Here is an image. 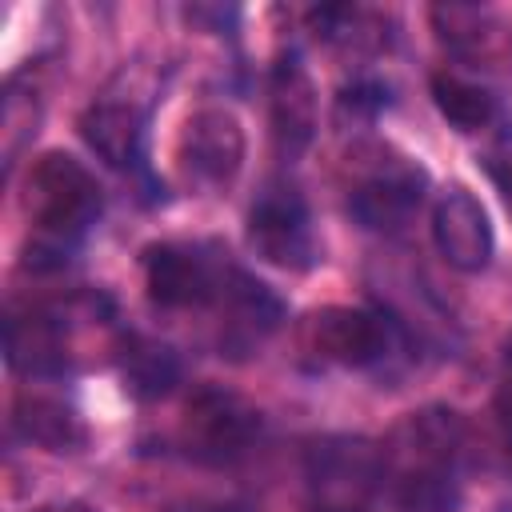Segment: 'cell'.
I'll return each instance as SVG.
<instances>
[{
    "mask_svg": "<svg viewBox=\"0 0 512 512\" xmlns=\"http://www.w3.org/2000/svg\"><path fill=\"white\" fill-rule=\"evenodd\" d=\"M464 444L468 432L452 408H424L400 420L388 444H380L396 512H456Z\"/></svg>",
    "mask_w": 512,
    "mask_h": 512,
    "instance_id": "cell-1",
    "label": "cell"
},
{
    "mask_svg": "<svg viewBox=\"0 0 512 512\" xmlns=\"http://www.w3.org/2000/svg\"><path fill=\"white\" fill-rule=\"evenodd\" d=\"M24 208L36 228V256H64L100 220L104 196L96 176L68 152H44L28 168Z\"/></svg>",
    "mask_w": 512,
    "mask_h": 512,
    "instance_id": "cell-2",
    "label": "cell"
},
{
    "mask_svg": "<svg viewBox=\"0 0 512 512\" xmlns=\"http://www.w3.org/2000/svg\"><path fill=\"white\" fill-rule=\"evenodd\" d=\"M316 512H376L388 496L384 448L364 436H324L304 456Z\"/></svg>",
    "mask_w": 512,
    "mask_h": 512,
    "instance_id": "cell-3",
    "label": "cell"
},
{
    "mask_svg": "<svg viewBox=\"0 0 512 512\" xmlns=\"http://www.w3.org/2000/svg\"><path fill=\"white\" fill-rule=\"evenodd\" d=\"M260 428H264V416H260L256 404H248L232 388L204 384L184 404V416H180V448L196 464L220 468V464H232V460L248 456L252 444L260 440Z\"/></svg>",
    "mask_w": 512,
    "mask_h": 512,
    "instance_id": "cell-4",
    "label": "cell"
},
{
    "mask_svg": "<svg viewBox=\"0 0 512 512\" xmlns=\"http://www.w3.org/2000/svg\"><path fill=\"white\" fill-rule=\"evenodd\" d=\"M400 324L380 308H324L308 320V352L336 368H380L400 352Z\"/></svg>",
    "mask_w": 512,
    "mask_h": 512,
    "instance_id": "cell-5",
    "label": "cell"
},
{
    "mask_svg": "<svg viewBox=\"0 0 512 512\" xmlns=\"http://www.w3.org/2000/svg\"><path fill=\"white\" fill-rule=\"evenodd\" d=\"M248 244L256 248L260 260L276 268L308 272L316 264V236H312V216H308L304 196L288 184H268L252 200Z\"/></svg>",
    "mask_w": 512,
    "mask_h": 512,
    "instance_id": "cell-6",
    "label": "cell"
},
{
    "mask_svg": "<svg viewBox=\"0 0 512 512\" xmlns=\"http://www.w3.org/2000/svg\"><path fill=\"white\" fill-rule=\"evenodd\" d=\"M228 260L220 264L200 244H152L144 252V284L160 308H200L216 304L228 280Z\"/></svg>",
    "mask_w": 512,
    "mask_h": 512,
    "instance_id": "cell-7",
    "label": "cell"
},
{
    "mask_svg": "<svg viewBox=\"0 0 512 512\" xmlns=\"http://www.w3.org/2000/svg\"><path fill=\"white\" fill-rule=\"evenodd\" d=\"M176 156H180V172L188 184L220 192L236 180V172L244 164V132L232 112L200 108L196 116H188Z\"/></svg>",
    "mask_w": 512,
    "mask_h": 512,
    "instance_id": "cell-8",
    "label": "cell"
},
{
    "mask_svg": "<svg viewBox=\"0 0 512 512\" xmlns=\"http://www.w3.org/2000/svg\"><path fill=\"white\" fill-rule=\"evenodd\" d=\"M420 200H424V172L408 160H388L348 192V212L368 232H396L412 220Z\"/></svg>",
    "mask_w": 512,
    "mask_h": 512,
    "instance_id": "cell-9",
    "label": "cell"
},
{
    "mask_svg": "<svg viewBox=\"0 0 512 512\" xmlns=\"http://www.w3.org/2000/svg\"><path fill=\"white\" fill-rule=\"evenodd\" d=\"M432 240L456 272H484L496 248L484 204L460 184L440 192L436 212H432Z\"/></svg>",
    "mask_w": 512,
    "mask_h": 512,
    "instance_id": "cell-10",
    "label": "cell"
},
{
    "mask_svg": "<svg viewBox=\"0 0 512 512\" xmlns=\"http://www.w3.org/2000/svg\"><path fill=\"white\" fill-rule=\"evenodd\" d=\"M272 136L284 156H300L316 136V88L296 56H280L272 68Z\"/></svg>",
    "mask_w": 512,
    "mask_h": 512,
    "instance_id": "cell-11",
    "label": "cell"
},
{
    "mask_svg": "<svg viewBox=\"0 0 512 512\" xmlns=\"http://www.w3.org/2000/svg\"><path fill=\"white\" fill-rule=\"evenodd\" d=\"M216 304L228 312L224 348H232V352H248L252 344H260L284 316V300L236 264L228 268V280H224V292Z\"/></svg>",
    "mask_w": 512,
    "mask_h": 512,
    "instance_id": "cell-12",
    "label": "cell"
},
{
    "mask_svg": "<svg viewBox=\"0 0 512 512\" xmlns=\"http://www.w3.org/2000/svg\"><path fill=\"white\" fill-rule=\"evenodd\" d=\"M84 144L108 168H140L144 160V112L132 100H96L80 112Z\"/></svg>",
    "mask_w": 512,
    "mask_h": 512,
    "instance_id": "cell-13",
    "label": "cell"
},
{
    "mask_svg": "<svg viewBox=\"0 0 512 512\" xmlns=\"http://www.w3.org/2000/svg\"><path fill=\"white\" fill-rule=\"evenodd\" d=\"M4 356L12 372L24 376H64L68 352L60 320L48 312H12L4 320Z\"/></svg>",
    "mask_w": 512,
    "mask_h": 512,
    "instance_id": "cell-14",
    "label": "cell"
},
{
    "mask_svg": "<svg viewBox=\"0 0 512 512\" xmlns=\"http://www.w3.org/2000/svg\"><path fill=\"white\" fill-rule=\"evenodd\" d=\"M12 428L28 440L40 444L48 452H76L88 440V428L80 420V412L56 396L44 392H20L12 404Z\"/></svg>",
    "mask_w": 512,
    "mask_h": 512,
    "instance_id": "cell-15",
    "label": "cell"
},
{
    "mask_svg": "<svg viewBox=\"0 0 512 512\" xmlns=\"http://www.w3.org/2000/svg\"><path fill=\"white\" fill-rule=\"evenodd\" d=\"M120 372L136 400H160L180 380V360L168 344L152 336H128L120 352Z\"/></svg>",
    "mask_w": 512,
    "mask_h": 512,
    "instance_id": "cell-16",
    "label": "cell"
},
{
    "mask_svg": "<svg viewBox=\"0 0 512 512\" xmlns=\"http://www.w3.org/2000/svg\"><path fill=\"white\" fill-rule=\"evenodd\" d=\"M432 100L440 108V116L448 124H456L460 132H480L496 120V96L464 76H448V72H436L432 76Z\"/></svg>",
    "mask_w": 512,
    "mask_h": 512,
    "instance_id": "cell-17",
    "label": "cell"
},
{
    "mask_svg": "<svg viewBox=\"0 0 512 512\" xmlns=\"http://www.w3.org/2000/svg\"><path fill=\"white\" fill-rule=\"evenodd\" d=\"M496 428H500V440L512 456V340L504 348V372H500V384H496Z\"/></svg>",
    "mask_w": 512,
    "mask_h": 512,
    "instance_id": "cell-18",
    "label": "cell"
},
{
    "mask_svg": "<svg viewBox=\"0 0 512 512\" xmlns=\"http://www.w3.org/2000/svg\"><path fill=\"white\" fill-rule=\"evenodd\" d=\"M388 104V92L380 88V84H368V80H360V84H352L344 96H340V108L348 112H364V116H376L380 108Z\"/></svg>",
    "mask_w": 512,
    "mask_h": 512,
    "instance_id": "cell-19",
    "label": "cell"
},
{
    "mask_svg": "<svg viewBox=\"0 0 512 512\" xmlns=\"http://www.w3.org/2000/svg\"><path fill=\"white\" fill-rule=\"evenodd\" d=\"M172 512H240V508L224 500H188V504H176Z\"/></svg>",
    "mask_w": 512,
    "mask_h": 512,
    "instance_id": "cell-20",
    "label": "cell"
},
{
    "mask_svg": "<svg viewBox=\"0 0 512 512\" xmlns=\"http://www.w3.org/2000/svg\"><path fill=\"white\" fill-rule=\"evenodd\" d=\"M492 180H496L500 200H504V208H508V216H512V168H492Z\"/></svg>",
    "mask_w": 512,
    "mask_h": 512,
    "instance_id": "cell-21",
    "label": "cell"
}]
</instances>
